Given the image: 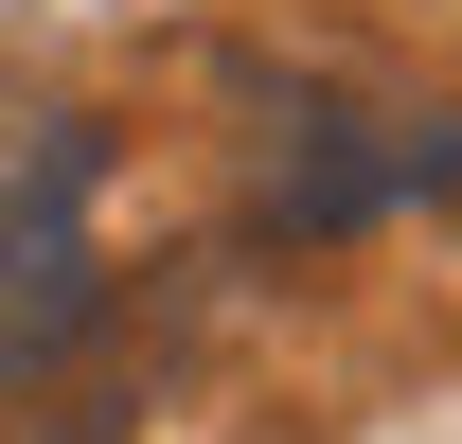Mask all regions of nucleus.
I'll return each mask as SVG.
<instances>
[{
  "label": "nucleus",
  "mask_w": 462,
  "mask_h": 444,
  "mask_svg": "<svg viewBox=\"0 0 462 444\" xmlns=\"http://www.w3.org/2000/svg\"><path fill=\"white\" fill-rule=\"evenodd\" d=\"M71 196H89V143H54V161L0 196V391H36L71 338H89V302H107V267H89Z\"/></svg>",
  "instance_id": "obj_1"
}]
</instances>
